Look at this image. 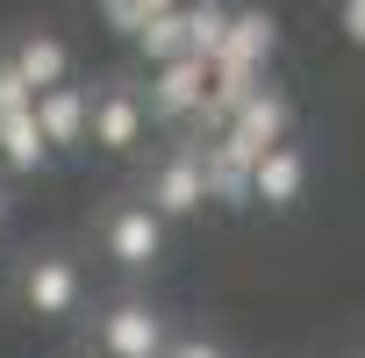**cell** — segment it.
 Here are the masks:
<instances>
[{
  "label": "cell",
  "mask_w": 365,
  "mask_h": 358,
  "mask_svg": "<svg viewBox=\"0 0 365 358\" xmlns=\"http://www.w3.org/2000/svg\"><path fill=\"white\" fill-rule=\"evenodd\" d=\"M143 129H150V115H143V93H136V86H101V93H86V143H93V150L129 158V150L143 143Z\"/></svg>",
  "instance_id": "cell-1"
},
{
  "label": "cell",
  "mask_w": 365,
  "mask_h": 358,
  "mask_svg": "<svg viewBox=\"0 0 365 358\" xmlns=\"http://www.w3.org/2000/svg\"><path fill=\"white\" fill-rule=\"evenodd\" d=\"M287 129H294V101H287L279 86H258V93H251V101H244V108L230 115L222 143H230L237 158H251V165H258V158H265L272 143H287Z\"/></svg>",
  "instance_id": "cell-2"
},
{
  "label": "cell",
  "mask_w": 365,
  "mask_h": 358,
  "mask_svg": "<svg viewBox=\"0 0 365 358\" xmlns=\"http://www.w3.org/2000/svg\"><path fill=\"white\" fill-rule=\"evenodd\" d=\"M79 294H86V280H79V265H72V258L43 251V258H29V265H22V301H29V315L65 322V315L79 308Z\"/></svg>",
  "instance_id": "cell-3"
},
{
  "label": "cell",
  "mask_w": 365,
  "mask_h": 358,
  "mask_svg": "<svg viewBox=\"0 0 365 358\" xmlns=\"http://www.w3.org/2000/svg\"><path fill=\"white\" fill-rule=\"evenodd\" d=\"M165 315L143 301H115L101 315V358H165Z\"/></svg>",
  "instance_id": "cell-4"
},
{
  "label": "cell",
  "mask_w": 365,
  "mask_h": 358,
  "mask_svg": "<svg viewBox=\"0 0 365 358\" xmlns=\"http://www.w3.org/2000/svg\"><path fill=\"white\" fill-rule=\"evenodd\" d=\"M208 93V65L201 58H172V65H150V93H143V115L150 122H187Z\"/></svg>",
  "instance_id": "cell-5"
},
{
  "label": "cell",
  "mask_w": 365,
  "mask_h": 358,
  "mask_svg": "<svg viewBox=\"0 0 365 358\" xmlns=\"http://www.w3.org/2000/svg\"><path fill=\"white\" fill-rule=\"evenodd\" d=\"M158 223H187V215H201L208 208V187H201V158L194 150H179V158H165L158 172H150V201H143Z\"/></svg>",
  "instance_id": "cell-6"
},
{
  "label": "cell",
  "mask_w": 365,
  "mask_h": 358,
  "mask_svg": "<svg viewBox=\"0 0 365 358\" xmlns=\"http://www.w3.org/2000/svg\"><path fill=\"white\" fill-rule=\"evenodd\" d=\"M108 258H115L122 272H150V265L165 258V223H158L143 201L115 208V215H108Z\"/></svg>",
  "instance_id": "cell-7"
},
{
  "label": "cell",
  "mask_w": 365,
  "mask_h": 358,
  "mask_svg": "<svg viewBox=\"0 0 365 358\" xmlns=\"http://www.w3.org/2000/svg\"><path fill=\"white\" fill-rule=\"evenodd\" d=\"M29 115H36V129H43V143H51V158H65V150H86V86H43L36 101H29Z\"/></svg>",
  "instance_id": "cell-8"
},
{
  "label": "cell",
  "mask_w": 365,
  "mask_h": 358,
  "mask_svg": "<svg viewBox=\"0 0 365 358\" xmlns=\"http://www.w3.org/2000/svg\"><path fill=\"white\" fill-rule=\"evenodd\" d=\"M308 187V158L294 143H272L258 165H251V208H294Z\"/></svg>",
  "instance_id": "cell-9"
},
{
  "label": "cell",
  "mask_w": 365,
  "mask_h": 358,
  "mask_svg": "<svg viewBox=\"0 0 365 358\" xmlns=\"http://www.w3.org/2000/svg\"><path fill=\"white\" fill-rule=\"evenodd\" d=\"M279 51V22L265 8H230V36H222V58L215 65H244V72H265Z\"/></svg>",
  "instance_id": "cell-10"
},
{
  "label": "cell",
  "mask_w": 365,
  "mask_h": 358,
  "mask_svg": "<svg viewBox=\"0 0 365 358\" xmlns=\"http://www.w3.org/2000/svg\"><path fill=\"white\" fill-rule=\"evenodd\" d=\"M194 158H201V187L215 208H251V158H237L222 136H208Z\"/></svg>",
  "instance_id": "cell-11"
},
{
  "label": "cell",
  "mask_w": 365,
  "mask_h": 358,
  "mask_svg": "<svg viewBox=\"0 0 365 358\" xmlns=\"http://www.w3.org/2000/svg\"><path fill=\"white\" fill-rule=\"evenodd\" d=\"M8 65L29 79V93H43V86H65V79H72V51H65V36H51V29H29V36L8 51Z\"/></svg>",
  "instance_id": "cell-12"
},
{
  "label": "cell",
  "mask_w": 365,
  "mask_h": 358,
  "mask_svg": "<svg viewBox=\"0 0 365 358\" xmlns=\"http://www.w3.org/2000/svg\"><path fill=\"white\" fill-rule=\"evenodd\" d=\"M0 165H8V172H43L51 165V143H43V129H36L29 108L0 115Z\"/></svg>",
  "instance_id": "cell-13"
},
{
  "label": "cell",
  "mask_w": 365,
  "mask_h": 358,
  "mask_svg": "<svg viewBox=\"0 0 365 358\" xmlns=\"http://www.w3.org/2000/svg\"><path fill=\"white\" fill-rule=\"evenodd\" d=\"M187 58H201V65H215L222 58V36H230V0H187Z\"/></svg>",
  "instance_id": "cell-14"
},
{
  "label": "cell",
  "mask_w": 365,
  "mask_h": 358,
  "mask_svg": "<svg viewBox=\"0 0 365 358\" xmlns=\"http://www.w3.org/2000/svg\"><path fill=\"white\" fill-rule=\"evenodd\" d=\"M129 44L143 51V65H172V58H187V15H179V8H165V15H150Z\"/></svg>",
  "instance_id": "cell-15"
},
{
  "label": "cell",
  "mask_w": 365,
  "mask_h": 358,
  "mask_svg": "<svg viewBox=\"0 0 365 358\" xmlns=\"http://www.w3.org/2000/svg\"><path fill=\"white\" fill-rule=\"evenodd\" d=\"M36 93H29V79L8 65V58H0V115H15V108H29Z\"/></svg>",
  "instance_id": "cell-16"
},
{
  "label": "cell",
  "mask_w": 365,
  "mask_h": 358,
  "mask_svg": "<svg viewBox=\"0 0 365 358\" xmlns=\"http://www.w3.org/2000/svg\"><path fill=\"white\" fill-rule=\"evenodd\" d=\"M165 358H230V351L208 344V337H179V344H165Z\"/></svg>",
  "instance_id": "cell-17"
},
{
  "label": "cell",
  "mask_w": 365,
  "mask_h": 358,
  "mask_svg": "<svg viewBox=\"0 0 365 358\" xmlns=\"http://www.w3.org/2000/svg\"><path fill=\"white\" fill-rule=\"evenodd\" d=\"M344 36L365 51V0H344Z\"/></svg>",
  "instance_id": "cell-18"
},
{
  "label": "cell",
  "mask_w": 365,
  "mask_h": 358,
  "mask_svg": "<svg viewBox=\"0 0 365 358\" xmlns=\"http://www.w3.org/2000/svg\"><path fill=\"white\" fill-rule=\"evenodd\" d=\"M129 8H136V15L150 22V15H165V8H187V0H129Z\"/></svg>",
  "instance_id": "cell-19"
},
{
  "label": "cell",
  "mask_w": 365,
  "mask_h": 358,
  "mask_svg": "<svg viewBox=\"0 0 365 358\" xmlns=\"http://www.w3.org/2000/svg\"><path fill=\"white\" fill-rule=\"evenodd\" d=\"M0 230H8V194H0Z\"/></svg>",
  "instance_id": "cell-20"
},
{
  "label": "cell",
  "mask_w": 365,
  "mask_h": 358,
  "mask_svg": "<svg viewBox=\"0 0 365 358\" xmlns=\"http://www.w3.org/2000/svg\"><path fill=\"white\" fill-rule=\"evenodd\" d=\"M86 358H101V351H86Z\"/></svg>",
  "instance_id": "cell-21"
}]
</instances>
